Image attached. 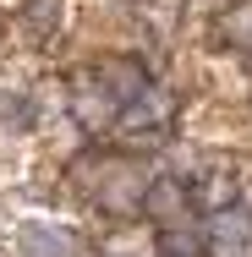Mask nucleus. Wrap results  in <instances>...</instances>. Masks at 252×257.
Returning <instances> with one entry per match:
<instances>
[{
    "mask_svg": "<svg viewBox=\"0 0 252 257\" xmlns=\"http://www.w3.org/2000/svg\"><path fill=\"white\" fill-rule=\"evenodd\" d=\"M55 22H60V0H28L22 6V33L44 39V33H55Z\"/></svg>",
    "mask_w": 252,
    "mask_h": 257,
    "instance_id": "10",
    "label": "nucleus"
},
{
    "mask_svg": "<svg viewBox=\"0 0 252 257\" xmlns=\"http://www.w3.org/2000/svg\"><path fill=\"white\" fill-rule=\"evenodd\" d=\"M192 203H198V208H208V213L230 208V203H236V175H230V170H208L198 186H192Z\"/></svg>",
    "mask_w": 252,
    "mask_h": 257,
    "instance_id": "8",
    "label": "nucleus"
},
{
    "mask_svg": "<svg viewBox=\"0 0 252 257\" xmlns=\"http://www.w3.org/2000/svg\"><path fill=\"white\" fill-rule=\"evenodd\" d=\"M17 246L28 257H77V235L71 230H60V224H44V219H33V224H22L17 230Z\"/></svg>",
    "mask_w": 252,
    "mask_h": 257,
    "instance_id": "4",
    "label": "nucleus"
},
{
    "mask_svg": "<svg viewBox=\"0 0 252 257\" xmlns=\"http://www.w3.org/2000/svg\"><path fill=\"white\" fill-rule=\"evenodd\" d=\"M219 33H225V44H230V50L252 55V0H241V6H230V11L219 17Z\"/></svg>",
    "mask_w": 252,
    "mask_h": 257,
    "instance_id": "9",
    "label": "nucleus"
},
{
    "mask_svg": "<svg viewBox=\"0 0 252 257\" xmlns=\"http://www.w3.org/2000/svg\"><path fill=\"white\" fill-rule=\"evenodd\" d=\"M71 115H77L82 132H104V126H115V120L126 115V99L110 93V82L94 71V82H82V88L71 93Z\"/></svg>",
    "mask_w": 252,
    "mask_h": 257,
    "instance_id": "1",
    "label": "nucleus"
},
{
    "mask_svg": "<svg viewBox=\"0 0 252 257\" xmlns=\"http://www.w3.org/2000/svg\"><path fill=\"white\" fill-rule=\"evenodd\" d=\"M208 235H214V246L247 257V252H252V213H247V208H236V203L219 208V213H214V224H208Z\"/></svg>",
    "mask_w": 252,
    "mask_h": 257,
    "instance_id": "5",
    "label": "nucleus"
},
{
    "mask_svg": "<svg viewBox=\"0 0 252 257\" xmlns=\"http://www.w3.org/2000/svg\"><path fill=\"white\" fill-rule=\"evenodd\" d=\"M143 186H148V181H137L126 164H115V175H110V186L99 192V203H104V208H115V213H126V208H143Z\"/></svg>",
    "mask_w": 252,
    "mask_h": 257,
    "instance_id": "7",
    "label": "nucleus"
},
{
    "mask_svg": "<svg viewBox=\"0 0 252 257\" xmlns=\"http://www.w3.org/2000/svg\"><path fill=\"white\" fill-rule=\"evenodd\" d=\"M99 77L110 82V93H121L126 104H137L148 93V71H143L137 60H99Z\"/></svg>",
    "mask_w": 252,
    "mask_h": 257,
    "instance_id": "6",
    "label": "nucleus"
},
{
    "mask_svg": "<svg viewBox=\"0 0 252 257\" xmlns=\"http://www.w3.org/2000/svg\"><path fill=\"white\" fill-rule=\"evenodd\" d=\"M208 252H214V235L208 224H192V219H170L153 235V257H208Z\"/></svg>",
    "mask_w": 252,
    "mask_h": 257,
    "instance_id": "2",
    "label": "nucleus"
},
{
    "mask_svg": "<svg viewBox=\"0 0 252 257\" xmlns=\"http://www.w3.org/2000/svg\"><path fill=\"white\" fill-rule=\"evenodd\" d=\"M187 203H192V192H187V181H176V175H153L148 186H143V213H148L153 224L187 219Z\"/></svg>",
    "mask_w": 252,
    "mask_h": 257,
    "instance_id": "3",
    "label": "nucleus"
}]
</instances>
